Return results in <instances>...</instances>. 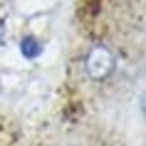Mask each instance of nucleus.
Wrapping results in <instances>:
<instances>
[{
	"mask_svg": "<svg viewBox=\"0 0 146 146\" xmlns=\"http://www.w3.org/2000/svg\"><path fill=\"white\" fill-rule=\"evenodd\" d=\"M114 54L109 50L107 45H102V42H94L84 54V72L87 77L94 79V82H104V79L114 72Z\"/></svg>",
	"mask_w": 146,
	"mask_h": 146,
	"instance_id": "obj_1",
	"label": "nucleus"
}]
</instances>
